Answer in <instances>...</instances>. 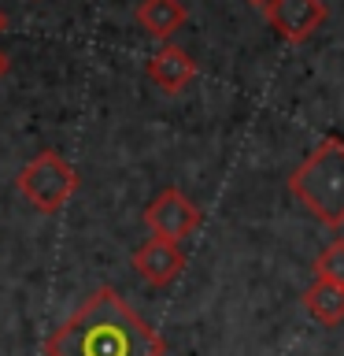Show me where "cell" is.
I'll use <instances>...</instances> for the list:
<instances>
[{
  "label": "cell",
  "mask_w": 344,
  "mask_h": 356,
  "mask_svg": "<svg viewBox=\"0 0 344 356\" xmlns=\"http://www.w3.org/2000/svg\"><path fill=\"white\" fill-rule=\"evenodd\" d=\"M166 341L148 327L119 289H93L49 338L44 356H163Z\"/></svg>",
  "instance_id": "6da1fadb"
},
{
  "label": "cell",
  "mask_w": 344,
  "mask_h": 356,
  "mask_svg": "<svg viewBox=\"0 0 344 356\" xmlns=\"http://www.w3.org/2000/svg\"><path fill=\"white\" fill-rule=\"evenodd\" d=\"M289 193L326 227H344V141L326 138L289 175Z\"/></svg>",
  "instance_id": "7a4b0ae2"
},
{
  "label": "cell",
  "mask_w": 344,
  "mask_h": 356,
  "mask_svg": "<svg viewBox=\"0 0 344 356\" xmlns=\"http://www.w3.org/2000/svg\"><path fill=\"white\" fill-rule=\"evenodd\" d=\"M74 189H78V171L52 149L37 152L19 171V193L30 200V208L44 211V216L60 211L74 197Z\"/></svg>",
  "instance_id": "3957f363"
},
{
  "label": "cell",
  "mask_w": 344,
  "mask_h": 356,
  "mask_svg": "<svg viewBox=\"0 0 344 356\" xmlns=\"http://www.w3.org/2000/svg\"><path fill=\"white\" fill-rule=\"evenodd\" d=\"M200 219H204V216H200V208L182 193V189H163V193L144 208V222H148V230L155 234V238L174 241V245L182 238H189V234L200 227Z\"/></svg>",
  "instance_id": "277c9868"
},
{
  "label": "cell",
  "mask_w": 344,
  "mask_h": 356,
  "mask_svg": "<svg viewBox=\"0 0 344 356\" xmlns=\"http://www.w3.org/2000/svg\"><path fill=\"white\" fill-rule=\"evenodd\" d=\"M263 11H266V22L293 44L307 41L326 22V4L322 0H266Z\"/></svg>",
  "instance_id": "5b68a950"
},
{
  "label": "cell",
  "mask_w": 344,
  "mask_h": 356,
  "mask_svg": "<svg viewBox=\"0 0 344 356\" xmlns=\"http://www.w3.org/2000/svg\"><path fill=\"white\" fill-rule=\"evenodd\" d=\"M185 267V252L174 241L148 238L144 245L133 249V271H137L148 286H171Z\"/></svg>",
  "instance_id": "8992f818"
},
{
  "label": "cell",
  "mask_w": 344,
  "mask_h": 356,
  "mask_svg": "<svg viewBox=\"0 0 344 356\" xmlns=\"http://www.w3.org/2000/svg\"><path fill=\"white\" fill-rule=\"evenodd\" d=\"M148 78L163 93H182V89L196 78V60L182 52L178 44H163L160 52L148 60Z\"/></svg>",
  "instance_id": "52a82bcc"
},
{
  "label": "cell",
  "mask_w": 344,
  "mask_h": 356,
  "mask_svg": "<svg viewBox=\"0 0 344 356\" xmlns=\"http://www.w3.org/2000/svg\"><path fill=\"white\" fill-rule=\"evenodd\" d=\"M185 19H189V11L178 0H141V8H137V26L160 41L174 38L185 26Z\"/></svg>",
  "instance_id": "ba28073f"
},
{
  "label": "cell",
  "mask_w": 344,
  "mask_h": 356,
  "mask_svg": "<svg viewBox=\"0 0 344 356\" xmlns=\"http://www.w3.org/2000/svg\"><path fill=\"white\" fill-rule=\"evenodd\" d=\"M304 308L322 327H337V323H344V286L329 282V278H315L304 289Z\"/></svg>",
  "instance_id": "9c48e42d"
},
{
  "label": "cell",
  "mask_w": 344,
  "mask_h": 356,
  "mask_svg": "<svg viewBox=\"0 0 344 356\" xmlns=\"http://www.w3.org/2000/svg\"><path fill=\"white\" fill-rule=\"evenodd\" d=\"M315 275H318V278H329V282H337V286H344V241H333V245H326V249L318 252Z\"/></svg>",
  "instance_id": "30bf717a"
},
{
  "label": "cell",
  "mask_w": 344,
  "mask_h": 356,
  "mask_svg": "<svg viewBox=\"0 0 344 356\" xmlns=\"http://www.w3.org/2000/svg\"><path fill=\"white\" fill-rule=\"evenodd\" d=\"M4 74H8V56L0 52V78H4Z\"/></svg>",
  "instance_id": "8fae6325"
},
{
  "label": "cell",
  "mask_w": 344,
  "mask_h": 356,
  "mask_svg": "<svg viewBox=\"0 0 344 356\" xmlns=\"http://www.w3.org/2000/svg\"><path fill=\"white\" fill-rule=\"evenodd\" d=\"M4 26H8V19H4V11H0V33H4Z\"/></svg>",
  "instance_id": "7c38bea8"
},
{
  "label": "cell",
  "mask_w": 344,
  "mask_h": 356,
  "mask_svg": "<svg viewBox=\"0 0 344 356\" xmlns=\"http://www.w3.org/2000/svg\"><path fill=\"white\" fill-rule=\"evenodd\" d=\"M248 4H255V8H263V4H266V0H248Z\"/></svg>",
  "instance_id": "4fadbf2b"
}]
</instances>
